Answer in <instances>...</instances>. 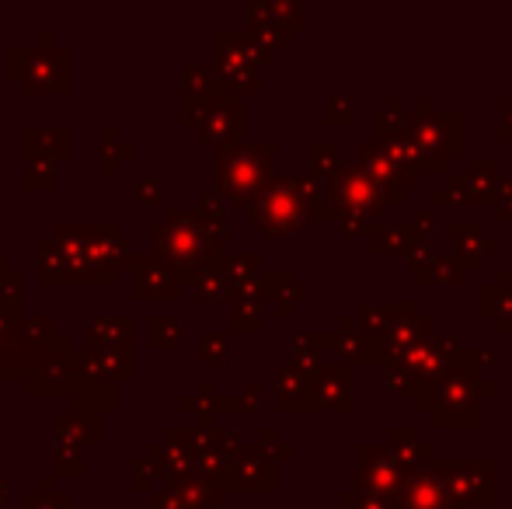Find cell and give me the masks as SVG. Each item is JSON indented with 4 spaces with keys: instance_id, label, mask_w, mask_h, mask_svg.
I'll use <instances>...</instances> for the list:
<instances>
[{
    "instance_id": "1",
    "label": "cell",
    "mask_w": 512,
    "mask_h": 509,
    "mask_svg": "<svg viewBox=\"0 0 512 509\" xmlns=\"http://www.w3.org/2000/svg\"><path fill=\"white\" fill-rule=\"evenodd\" d=\"M478 381L464 370L446 367L436 381L418 387L415 405L418 412L432 415L439 429H478L481 426V398H478Z\"/></svg>"
},
{
    "instance_id": "2",
    "label": "cell",
    "mask_w": 512,
    "mask_h": 509,
    "mask_svg": "<svg viewBox=\"0 0 512 509\" xmlns=\"http://www.w3.org/2000/svg\"><path fill=\"white\" fill-rule=\"evenodd\" d=\"M429 471L443 489L446 509H492L495 499H499V468L488 457L432 461Z\"/></svg>"
},
{
    "instance_id": "3",
    "label": "cell",
    "mask_w": 512,
    "mask_h": 509,
    "mask_svg": "<svg viewBox=\"0 0 512 509\" xmlns=\"http://www.w3.org/2000/svg\"><path fill=\"white\" fill-rule=\"evenodd\" d=\"M401 129L432 157H443L446 164H453L457 157L467 154V116L460 109L446 112H415L408 109L401 119Z\"/></svg>"
},
{
    "instance_id": "4",
    "label": "cell",
    "mask_w": 512,
    "mask_h": 509,
    "mask_svg": "<svg viewBox=\"0 0 512 509\" xmlns=\"http://www.w3.org/2000/svg\"><path fill=\"white\" fill-rule=\"evenodd\" d=\"M394 206H401L398 199L387 196L384 189H377L356 164H338V168L331 171V182H328L331 217H338V213H356V217H366L373 224V220H380L387 210H394Z\"/></svg>"
},
{
    "instance_id": "5",
    "label": "cell",
    "mask_w": 512,
    "mask_h": 509,
    "mask_svg": "<svg viewBox=\"0 0 512 509\" xmlns=\"http://www.w3.org/2000/svg\"><path fill=\"white\" fill-rule=\"evenodd\" d=\"M255 220L269 234H293V231H304L310 220H314V213H310L297 178H279L255 203Z\"/></svg>"
},
{
    "instance_id": "6",
    "label": "cell",
    "mask_w": 512,
    "mask_h": 509,
    "mask_svg": "<svg viewBox=\"0 0 512 509\" xmlns=\"http://www.w3.org/2000/svg\"><path fill=\"white\" fill-rule=\"evenodd\" d=\"M352 154H356V168L363 171V175L370 178L377 189H384L387 196L398 199V203L408 196V192L418 189V175H415V171L401 168V164L394 161V157L387 154L380 143L363 140V143H356V150H352Z\"/></svg>"
},
{
    "instance_id": "7",
    "label": "cell",
    "mask_w": 512,
    "mask_h": 509,
    "mask_svg": "<svg viewBox=\"0 0 512 509\" xmlns=\"http://www.w3.org/2000/svg\"><path fill=\"white\" fill-rule=\"evenodd\" d=\"M408 468H401L384 443H359L356 447V492L394 499Z\"/></svg>"
},
{
    "instance_id": "8",
    "label": "cell",
    "mask_w": 512,
    "mask_h": 509,
    "mask_svg": "<svg viewBox=\"0 0 512 509\" xmlns=\"http://www.w3.org/2000/svg\"><path fill=\"white\" fill-rule=\"evenodd\" d=\"M450 189L457 192L460 203L467 206H495L502 171L495 157H464V171L450 175Z\"/></svg>"
},
{
    "instance_id": "9",
    "label": "cell",
    "mask_w": 512,
    "mask_h": 509,
    "mask_svg": "<svg viewBox=\"0 0 512 509\" xmlns=\"http://www.w3.org/2000/svg\"><path fill=\"white\" fill-rule=\"evenodd\" d=\"M387 335V332H384ZM384 335L366 332L352 314H345L335 335V349L349 356L352 363H366V367H384Z\"/></svg>"
},
{
    "instance_id": "10",
    "label": "cell",
    "mask_w": 512,
    "mask_h": 509,
    "mask_svg": "<svg viewBox=\"0 0 512 509\" xmlns=\"http://www.w3.org/2000/svg\"><path fill=\"white\" fill-rule=\"evenodd\" d=\"M450 238H453V258H457L467 272L481 269L488 255L499 252V241H495L481 224H474V220H453Z\"/></svg>"
},
{
    "instance_id": "11",
    "label": "cell",
    "mask_w": 512,
    "mask_h": 509,
    "mask_svg": "<svg viewBox=\"0 0 512 509\" xmlns=\"http://www.w3.org/2000/svg\"><path fill=\"white\" fill-rule=\"evenodd\" d=\"M398 506L401 509H446V496H443V489H439L436 475L429 471V464L405 471V478H401V485H398Z\"/></svg>"
},
{
    "instance_id": "12",
    "label": "cell",
    "mask_w": 512,
    "mask_h": 509,
    "mask_svg": "<svg viewBox=\"0 0 512 509\" xmlns=\"http://www.w3.org/2000/svg\"><path fill=\"white\" fill-rule=\"evenodd\" d=\"M352 377L356 370L349 367H331L317 370L314 377V408H338V412H352L356 398H352Z\"/></svg>"
},
{
    "instance_id": "13",
    "label": "cell",
    "mask_w": 512,
    "mask_h": 509,
    "mask_svg": "<svg viewBox=\"0 0 512 509\" xmlns=\"http://www.w3.org/2000/svg\"><path fill=\"white\" fill-rule=\"evenodd\" d=\"M384 447L401 468H422V464L436 461V447L425 443L415 426H391L384 433Z\"/></svg>"
},
{
    "instance_id": "14",
    "label": "cell",
    "mask_w": 512,
    "mask_h": 509,
    "mask_svg": "<svg viewBox=\"0 0 512 509\" xmlns=\"http://www.w3.org/2000/svg\"><path fill=\"white\" fill-rule=\"evenodd\" d=\"M391 360H398L401 367H405L408 374L415 377L418 387H425L429 381H436V377L446 370V356H443V349H439L436 339L415 342V346H408L405 353L391 356Z\"/></svg>"
},
{
    "instance_id": "15",
    "label": "cell",
    "mask_w": 512,
    "mask_h": 509,
    "mask_svg": "<svg viewBox=\"0 0 512 509\" xmlns=\"http://www.w3.org/2000/svg\"><path fill=\"white\" fill-rule=\"evenodd\" d=\"M366 238H370V252L373 255H391V252H401L405 255L411 245H415L422 234L415 231V224H408V220H391V217H380L370 224V231H366Z\"/></svg>"
},
{
    "instance_id": "16",
    "label": "cell",
    "mask_w": 512,
    "mask_h": 509,
    "mask_svg": "<svg viewBox=\"0 0 512 509\" xmlns=\"http://www.w3.org/2000/svg\"><path fill=\"white\" fill-rule=\"evenodd\" d=\"M481 311H485V318H492L502 332L512 335V297L502 286L488 283L485 290H481Z\"/></svg>"
},
{
    "instance_id": "17",
    "label": "cell",
    "mask_w": 512,
    "mask_h": 509,
    "mask_svg": "<svg viewBox=\"0 0 512 509\" xmlns=\"http://www.w3.org/2000/svg\"><path fill=\"white\" fill-rule=\"evenodd\" d=\"M418 283L429 286V283H443V286H460L467 283V269L457 262L453 255H436V262L418 276Z\"/></svg>"
},
{
    "instance_id": "18",
    "label": "cell",
    "mask_w": 512,
    "mask_h": 509,
    "mask_svg": "<svg viewBox=\"0 0 512 509\" xmlns=\"http://www.w3.org/2000/svg\"><path fill=\"white\" fill-rule=\"evenodd\" d=\"M384 381H387V391H391L394 398H408V394L415 398V394H418L415 377H411L398 360H387L384 363Z\"/></svg>"
},
{
    "instance_id": "19",
    "label": "cell",
    "mask_w": 512,
    "mask_h": 509,
    "mask_svg": "<svg viewBox=\"0 0 512 509\" xmlns=\"http://www.w3.org/2000/svg\"><path fill=\"white\" fill-rule=\"evenodd\" d=\"M338 509H401L398 496L384 499V496H370V492H342L338 496Z\"/></svg>"
},
{
    "instance_id": "20",
    "label": "cell",
    "mask_w": 512,
    "mask_h": 509,
    "mask_svg": "<svg viewBox=\"0 0 512 509\" xmlns=\"http://www.w3.org/2000/svg\"><path fill=\"white\" fill-rule=\"evenodd\" d=\"M405 262H408V269L415 272V276H422L425 269H429L432 262H436V241L432 238H418L415 245L405 252Z\"/></svg>"
},
{
    "instance_id": "21",
    "label": "cell",
    "mask_w": 512,
    "mask_h": 509,
    "mask_svg": "<svg viewBox=\"0 0 512 509\" xmlns=\"http://www.w3.org/2000/svg\"><path fill=\"white\" fill-rule=\"evenodd\" d=\"M356 98L352 95H331L328 98V109H324V119L328 123H335V126H349L352 119H356Z\"/></svg>"
},
{
    "instance_id": "22",
    "label": "cell",
    "mask_w": 512,
    "mask_h": 509,
    "mask_svg": "<svg viewBox=\"0 0 512 509\" xmlns=\"http://www.w3.org/2000/svg\"><path fill=\"white\" fill-rule=\"evenodd\" d=\"M310 161H314V171H335L338 164H342V147H338V143H314V147H310Z\"/></svg>"
},
{
    "instance_id": "23",
    "label": "cell",
    "mask_w": 512,
    "mask_h": 509,
    "mask_svg": "<svg viewBox=\"0 0 512 509\" xmlns=\"http://www.w3.org/2000/svg\"><path fill=\"white\" fill-rule=\"evenodd\" d=\"M411 318H418L415 300H391V304H384V321H387V325H401V321H411Z\"/></svg>"
},
{
    "instance_id": "24",
    "label": "cell",
    "mask_w": 512,
    "mask_h": 509,
    "mask_svg": "<svg viewBox=\"0 0 512 509\" xmlns=\"http://www.w3.org/2000/svg\"><path fill=\"white\" fill-rule=\"evenodd\" d=\"M338 227H342L345 238H366V231H370V220L366 217H356V213H338Z\"/></svg>"
},
{
    "instance_id": "25",
    "label": "cell",
    "mask_w": 512,
    "mask_h": 509,
    "mask_svg": "<svg viewBox=\"0 0 512 509\" xmlns=\"http://www.w3.org/2000/svg\"><path fill=\"white\" fill-rule=\"evenodd\" d=\"M495 213H499L502 220H512V175L499 182V192H495Z\"/></svg>"
},
{
    "instance_id": "26",
    "label": "cell",
    "mask_w": 512,
    "mask_h": 509,
    "mask_svg": "<svg viewBox=\"0 0 512 509\" xmlns=\"http://www.w3.org/2000/svg\"><path fill=\"white\" fill-rule=\"evenodd\" d=\"M499 112H502L499 140L502 143H512V95H499Z\"/></svg>"
},
{
    "instance_id": "27",
    "label": "cell",
    "mask_w": 512,
    "mask_h": 509,
    "mask_svg": "<svg viewBox=\"0 0 512 509\" xmlns=\"http://www.w3.org/2000/svg\"><path fill=\"white\" fill-rule=\"evenodd\" d=\"M432 220H436V213L422 210V213H415V220H411V224H415V231L422 234V238H432Z\"/></svg>"
},
{
    "instance_id": "28",
    "label": "cell",
    "mask_w": 512,
    "mask_h": 509,
    "mask_svg": "<svg viewBox=\"0 0 512 509\" xmlns=\"http://www.w3.org/2000/svg\"><path fill=\"white\" fill-rule=\"evenodd\" d=\"M432 203H436V210H439V206H460V199L453 189H436L432 192Z\"/></svg>"
},
{
    "instance_id": "29",
    "label": "cell",
    "mask_w": 512,
    "mask_h": 509,
    "mask_svg": "<svg viewBox=\"0 0 512 509\" xmlns=\"http://www.w3.org/2000/svg\"><path fill=\"white\" fill-rule=\"evenodd\" d=\"M495 394H499V384L485 381V377H481V381H478V398L485 401V398H495Z\"/></svg>"
},
{
    "instance_id": "30",
    "label": "cell",
    "mask_w": 512,
    "mask_h": 509,
    "mask_svg": "<svg viewBox=\"0 0 512 509\" xmlns=\"http://www.w3.org/2000/svg\"><path fill=\"white\" fill-rule=\"evenodd\" d=\"M495 286H502V290L512 297V269L506 265V269H499V276H495Z\"/></svg>"
}]
</instances>
